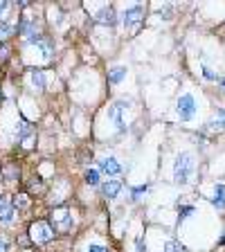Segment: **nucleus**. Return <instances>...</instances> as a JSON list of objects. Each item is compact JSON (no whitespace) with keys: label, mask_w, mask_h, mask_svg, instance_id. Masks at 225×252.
<instances>
[{"label":"nucleus","mask_w":225,"mask_h":252,"mask_svg":"<svg viewBox=\"0 0 225 252\" xmlns=\"http://www.w3.org/2000/svg\"><path fill=\"white\" fill-rule=\"evenodd\" d=\"M27 236H30V241L34 246H47V243L54 241V236H57V230L52 227V223L45 219H38L34 220L30 227H27Z\"/></svg>","instance_id":"1"},{"label":"nucleus","mask_w":225,"mask_h":252,"mask_svg":"<svg viewBox=\"0 0 225 252\" xmlns=\"http://www.w3.org/2000/svg\"><path fill=\"white\" fill-rule=\"evenodd\" d=\"M50 223H52V227L57 232H61V234L72 232V227H74L72 210H70V207H57V210H52V214H50Z\"/></svg>","instance_id":"2"},{"label":"nucleus","mask_w":225,"mask_h":252,"mask_svg":"<svg viewBox=\"0 0 225 252\" xmlns=\"http://www.w3.org/2000/svg\"><path fill=\"white\" fill-rule=\"evenodd\" d=\"M192 171H194V158H192V153H180L176 158V162H173V180L178 185H187Z\"/></svg>","instance_id":"3"},{"label":"nucleus","mask_w":225,"mask_h":252,"mask_svg":"<svg viewBox=\"0 0 225 252\" xmlns=\"http://www.w3.org/2000/svg\"><path fill=\"white\" fill-rule=\"evenodd\" d=\"M142 18H144V7L142 5H133L131 9H126L122 16V25L126 32H135L142 25Z\"/></svg>","instance_id":"4"},{"label":"nucleus","mask_w":225,"mask_h":252,"mask_svg":"<svg viewBox=\"0 0 225 252\" xmlns=\"http://www.w3.org/2000/svg\"><path fill=\"white\" fill-rule=\"evenodd\" d=\"M176 110H178V117H180L183 122L194 120L196 110H198V106H196V99H194V94H180L178 104H176Z\"/></svg>","instance_id":"5"},{"label":"nucleus","mask_w":225,"mask_h":252,"mask_svg":"<svg viewBox=\"0 0 225 252\" xmlns=\"http://www.w3.org/2000/svg\"><path fill=\"white\" fill-rule=\"evenodd\" d=\"M126 108H129V101H115V104L108 108V117L117 124V131L120 133L126 131V120L122 117V110H126Z\"/></svg>","instance_id":"6"},{"label":"nucleus","mask_w":225,"mask_h":252,"mask_svg":"<svg viewBox=\"0 0 225 252\" xmlns=\"http://www.w3.org/2000/svg\"><path fill=\"white\" fill-rule=\"evenodd\" d=\"M95 21L97 23H101V25H108V27H113L117 23V14H115V9L110 5H104L97 14H95Z\"/></svg>","instance_id":"7"},{"label":"nucleus","mask_w":225,"mask_h":252,"mask_svg":"<svg viewBox=\"0 0 225 252\" xmlns=\"http://www.w3.org/2000/svg\"><path fill=\"white\" fill-rule=\"evenodd\" d=\"M99 171L106 173L108 178H113V176L122 173V164L117 162L115 158H104V160H99Z\"/></svg>","instance_id":"8"},{"label":"nucleus","mask_w":225,"mask_h":252,"mask_svg":"<svg viewBox=\"0 0 225 252\" xmlns=\"http://www.w3.org/2000/svg\"><path fill=\"white\" fill-rule=\"evenodd\" d=\"M18 137L23 140V147L30 149L32 142H34V128H32L27 122H21V124H18Z\"/></svg>","instance_id":"9"},{"label":"nucleus","mask_w":225,"mask_h":252,"mask_svg":"<svg viewBox=\"0 0 225 252\" xmlns=\"http://www.w3.org/2000/svg\"><path fill=\"white\" fill-rule=\"evenodd\" d=\"M122 191V183L120 180H108V183L101 185V194L106 196V198H117Z\"/></svg>","instance_id":"10"},{"label":"nucleus","mask_w":225,"mask_h":252,"mask_svg":"<svg viewBox=\"0 0 225 252\" xmlns=\"http://www.w3.org/2000/svg\"><path fill=\"white\" fill-rule=\"evenodd\" d=\"M30 81H32V88L34 90H38V93L45 90V74H43V70H38V68L30 70Z\"/></svg>","instance_id":"11"},{"label":"nucleus","mask_w":225,"mask_h":252,"mask_svg":"<svg viewBox=\"0 0 225 252\" xmlns=\"http://www.w3.org/2000/svg\"><path fill=\"white\" fill-rule=\"evenodd\" d=\"M27 191H30L32 196H43L45 194V183H43V178L34 176V178L27 183Z\"/></svg>","instance_id":"12"},{"label":"nucleus","mask_w":225,"mask_h":252,"mask_svg":"<svg viewBox=\"0 0 225 252\" xmlns=\"http://www.w3.org/2000/svg\"><path fill=\"white\" fill-rule=\"evenodd\" d=\"M14 214H16V210L11 207L9 200H2V203H0V223H11Z\"/></svg>","instance_id":"13"},{"label":"nucleus","mask_w":225,"mask_h":252,"mask_svg":"<svg viewBox=\"0 0 225 252\" xmlns=\"http://www.w3.org/2000/svg\"><path fill=\"white\" fill-rule=\"evenodd\" d=\"M14 34H18V32H16V27L11 23H0V45H5Z\"/></svg>","instance_id":"14"},{"label":"nucleus","mask_w":225,"mask_h":252,"mask_svg":"<svg viewBox=\"0 0 225 252\" xmlns=\"http://www.w3.org/2000/svg\"><path fill=\"white\" fill-rule=\"evenodd\" d=\"M9 203H11V207H14V210H18V212H23V210H27V207H30L27 194H14Z\"/></svg>","instance_id":"15"},{"label":"nucleus","mask_w":225,"mask_h":252,"mask_svg":"<svg viewBox=\"0 0 225 252\" xmlns=\"http://www.w3.org/2000/svg\"><path fill=\"white\" fill-rule=\"evenodd\" d=\"M212 205H214L216 210H223V207H225V187H223V185H216L214 198H212Z\"/></svg>","instance_id":"16"},{"label":"nucleus","mask_w":225,"mask_h":252,"mask_svg":"<svg viewBox=\"0 0 225 252\" xmlns=\"http://www.w3.org/2000/svg\"><path fill=\"white\" fill-rule=\"evenodd\" d=\"M124 77H126V68H124V65H115L113 70H108V84H120Z\"/></svg>","instance_id":"17"},{"label":"nucleus","mask_w":225,"mask_h":252,"mask_svg":"<svg viewBox=\"0 0 225 252\" xmlns=\"http://www.w3.org/2000/svg\"><path fill=\"white\" fill-rule=\"evenodd\" d=\"M210 128L212 131H221V128H225V110L223 108L216 110V115L212 117V122H210Z\"/></svg>","instance_id":"18"},{"label":"nucleus","mask_w":225,"mask_h":252,"mask_svg":"<svg viewBox=\"0 0 225 252\" xmlns=\"http://www.w3.org/2000/svg\"><path fill=\"white\" fill-rule=\"evenodd\" d=\"M84 180H86V185H90V187H97V185H99V171H97V169H86Z\"/></svg>","instance_id":"19"},{"label":"nucleus","mask_w":225,"mask_h":252,"mask_svg":"<svg viewBox=\"0 0 225 252\" xmlns=\"http://www.w3.org/2000/svg\"><path fill=\"white\" fill-rule=\"evenodd\" d=\"M2 173H5L7 180H16L21 176V169L16 167V164H5V167H2Z\"/></svg>","instance_id":"20"},{"label":"nucleus","mask_w":225,"mask_h":252,"mask_svg":"<svg viewBox=\"0 0 225 252\" xmlns=\"http://www.w3.org/2000/svg\"><path fill=\"white\" fill-rule=\"evenodd\" d=\"M147 189H149V185H140V187H133V189H131V198H133V200H140L142 196L147 194Z\"/></svg>","instance_id":"21"},{"label":"nucleus","mask_w":225,"mask_h":252,"mask_svg":"<svg viewBox=\"0 0 225 252\" xmlns=\"http://www.w3.org/2000/svg\"><path fill=\"white\" fill-rule=\"evenodd\" d=\"M164 252H183V243L180 241H167L164 243Z\"/></svg>","instance_id":"22"},{"label":"nucleus","mask_w":225,"mask_h":252,"mask_svg":"<svg viewBox=\"0 0 225 252\" xmlns=\"http://www.w3.org/2000/svg\"><path fill=\"white\" fill-rule=\"evenodd\" d=\"M189 214H194V207H192V205H185V207H180V219H187Z\"/></svg>","instance_id":"23"},{"label":"nucleus","mask_w":225,"mask_h":252,"mask_svg":"<svg viewBox=\"0 0 225 252\" xmlns=\"http://www.w3.org/2000/svg\"><path fill=\"white\" fill-rule=\"evenodd\" d=\"M9 59V47L7 45H0V63H5Z\"/></svg>","instance_id":"24"},{"label":"nucleus","mask_w":225,"mask_h":252,"mask_svg":"<svg viewBox=\"0 0 225 252\" xmlns=\"http://www.w3.org/2000/svg\"><path fill=\"white\" fill-rule=\"evenodd\" d=\"M86 252H110V248H106V246H88L86 248Z\"/></svg>","instance_id":"25"},{"label":"nucleus","mask_w":225,"mask_h":252,"mask_svg":"<svg viewBox=\"0 0 225 252\" xmlns=\"http://www.w3.org/2000/svg\"><path fill=\"white\" fill-rule=\"evenodd\" d=\"M0 252H9V241L5 236H0Z\"/></svg>","instance_id":"26"},{"label":"nucleus","mask_w":225,"mask_h":252,"mask_svg":"<svg viewBox=\"0 0 225 252\" xmlns=\"http://www.w3.org/2000/svg\"><path fill=\"white\" fill-rule=\"evenodd\" d=\"M203 74H205V79H210V81H216V79H219L210 68H203Z\"/></svg>","instance_id":"27"},{"label":"nucleus","mask_w":225,"mask_h":252,"mask_svg":"<svg viewBox=\"0 0 225 252\" xmlns=\"http://www.w3.org/2000/svg\"><path fill=\"white\" fill-rule=\"evenodd\" d=\"M137 252H147V243L142 241V236L137 239Z\"/></svg>","instance_id":"28"},{"label":"nucleus","mask_w":225,"mask_h":252,"mask_svg":"<svg viewBox=\"0 0 225 252\" xmlns=\"http://www.w3.org/2000/svg\"><path fill=\"white\" fill-rule=\"evenodd\" d=\"M7 7H9V5H7V2H0V16L5 14V9H7Z\"/></svg>","instance_id":"29"},{"label":"nucleus","mask_w":225,"mask_h":252,"mask_svg":"<svg viewBox=\"0 0 225 252\" xmlns=\"http://www.w3.org/2000/svg\"><path fill=\"white\" fill-rule=\"evenodd\" d=\"M219 84H221V90L225 93V77H223V79H219Z\"/></svg>","instance_id":"30"},{"label":"nucleus","mask_w":225,"mask_h":252,"mask_svg":"<svg viewBox=\"0 0 225 252\" xmlns=\"http://www.w3.org/2000/svg\"><path fill=\"white\" fill-rule=\"evenodd\" d=\"M0 101H2V93H0Z\"/></svg>","instance_id":"31"},{"label":"nucleus","mask_w":225,"mask_h":252,"mask_svg":"<svg viewBox=\"0 0 225 252\" xmlns=\"http://www.w3.org/2000/svg\"><path fill=\"white\" fill-rule=\"evenodd\" d=\"M2 200H5V198H2V196H0V203H2Z\"/></svg>","instance_id":"32"}]
</instances>
